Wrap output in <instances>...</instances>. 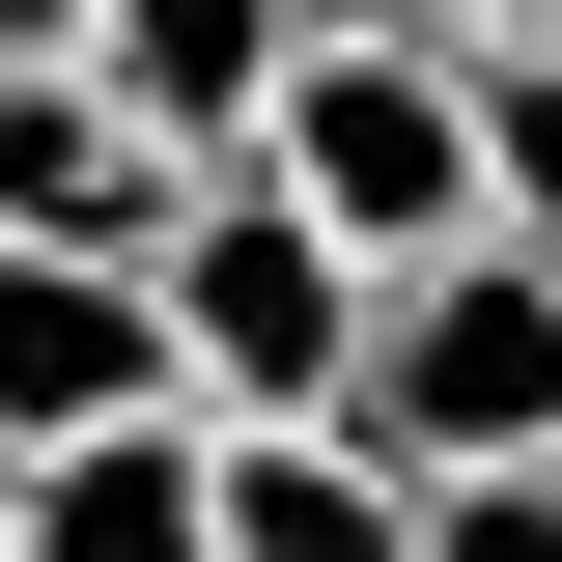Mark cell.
<instances>
[{
	"mask_svg": "<svg viewBox=\"0 0 562 562\" xmlns=\"http://www.w3.org/2000/svg\"><path fill=\"white\" fill-rule=\"evenodd\" d=\"M310 29H450V57H479V29H535V0H310Z\"/></svg>",
	"mask_w": 562,
	"mask_h": 562,
	"instance_id": "11",
	"label": "cell"
},
{
	"mask_svg": "<svg viewBox=\"0 0 562 562\" xmlns=\"http://www.w3.org/2000/svg\"><path fill=\"white\" fill-rule=\"evenodd\" d=\"M140 310H169V394H198V422H338L366 254L281 198V169H169V225H140Z\"/></svg>",
	"mask_w": 562,
	"mask_h": 562,
	"instance_id": "1",
	"label": "cell"
},
{
	"mask_svg": "<svg viewBox=\"0 0 562 562\" xmlns=\"http://www.w3.org/2000/svg\"><path fill=\"white\" fill-rule=\"evenodd\" d=\"M140 225H169V140L85 57H0V254H140Z\"/></svg>",
	"mask_w": 562,
	"mask_h": 562,
	"instance_id": "4",
	"label": "cell"
},
{
	"mask_svg": "<svg viewBox=\"0 0 562 562\" xmlns=\"http://www.w3.org/2000/svg\"><path fill=\"white\" fill-rule=\"evenodd\" d=\"M281 57H310V0H85V85H113V113L169 140V169H225Z\"/></svg>",
	"mask_w": 562,
	"mask_h": 562,
	"instance_id": "8",
	"label": "cell"
},
{
	"mask_svg": "<svg viewBox=\"0 0 562 562\" xmlns=\"http://www.w3.org/2000/svg\"><path fill=\"white\" fill-rule=\"evenodd\" d=\"M140 394H169V310H140V254H0V450L140 422Z\"/></svg>",
	"mask_w": 562,
	"mask_h": 562,
	"instance_id": "6",
	"label": "cell"
},
{
	"mask_svg": "<svg viewBox=\"0 0 562 562\" xmlns=\"http://www.w3.org/2000/svg\"><path fill=\"white\" fill-rule=\"evenodd\" d=\"M394 562H562V422L535 450H450V479L394 506Z\"/></svg>",
	"mask_w": 562,
	"mask_h": 562,
	"instance_id": "10",
	"label": "cell"
},
{
	"mask_svg": "<svg viewBox=\"0 0 562 562\" xmlns=\"http://www.w3.org/2000/svg\"><path fill=\"white\" fill-rule=\"evenodd\" d=\"M450 85H479V225H506V254L562 281V29H479Z\"/></svg>",
	"mask_w": 562,
	"mask_h": 562,
	"instance_id": "9",
	"label": "cell"
},
{
	"mask_svg": "<svg viewBox=\"0 0 562 562\" xmlns=\"http://www.w3.org/2000/svg\"><path fill=\"white\" fill-rule=\"evenodd\" d=\"M225 169H281V198L394 281V254H450V225H479V85H450V29H310V57L254 85V140H225Z\"/></svg>",
	"mask_w": 562,
	"mask_h": 562,
	"instance_id": "2",
	"label": "cell"
},
{
	"mask_svg": "<svg viewBox=\"0 0 562 562\" xmlns=\"http://www.w3.org/2000/svg\"><path fill=\"white\" fill-rule=\"evenodd\" d=\"M394 450L366 422H198V562H394Z\"/></svg>",
	"mask_w": 562,
	"mask_h": 562,
	"instance_id": "7",
	"label": "cell"
},
{
	"mask_svg": "<svg viewBox=\"0 0 562 562\" xmlns=\"http://www.w3.org/2000/svg\"><path fill=\"white\" fill-rule=\"evenodd\" d=\"M338 422L394 450V479H450V450H535V422H562V281L506 254V225L394 254V281H366V338H338Z\"/></svg>",
	"mask_w": 562,
	"mask_h": 562,
	"instance_id": "3",
	"label": "cell"
},
{
	"mask_svg": "<svg viewBox=\"0 0 562 562\" xmlns=\"http://www.w3.org/2000/svg\"><path fill=\"white\" fill-rule=\"evenodd\" d=\"M535 29H562V0H535Z\"/></svg>",
	"mask_w": 562,
	"mask_h": 562,
	"instance_id": "12",
	"label": "cell"
},
{
	"mask_svg": "<svg viewBox=\"0 0 562 562\" xmlns=\"http://www.w3.org/2000/svg\"><path fill=\"white\" fill-rule=\"evenodd\" d=\"M0 562H198V394L0 450Z\"/></svg>",
	"mask_w": 562,
	"mask_h": 562,
	"instance_id": "5",
	"label": "cell"
}]
</instances>
